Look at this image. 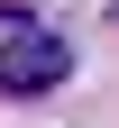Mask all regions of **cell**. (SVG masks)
I'll return each mask as SVG.
<instances>
[{
	"mask_svg": "<svg viewBox=\"0 0 119 128\" xmlns=\"http://www.w3.org/2000/svg\"><path fill=\"white\" fill-rule=\"evenodd\" d=\"M64 73H73V46L55 37V28H9V46H0V92L9 101H37V92H55Z\"/></svg>",
	"mask_w": 119,
	"mask_h": 128,
	"instance_id": "obj_1",
	"label": "cell"
}]
</instances>
